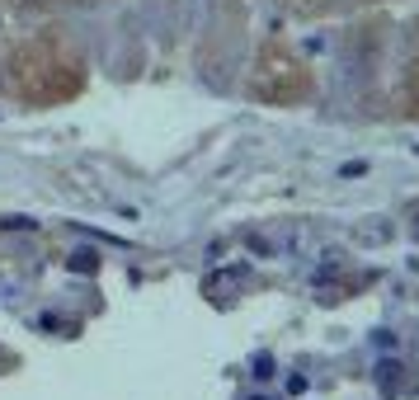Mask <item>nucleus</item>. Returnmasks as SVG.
I'll return each mask as SVG.
<instances>
[{"label":"nucleus","instance_id":"nucleus-4","mask_svg":"<svg viewBox=\"0 0 419 400\" xmlns=\"http://www.w3.org/2000/svg\"><path fill=\"white\" fill-rule=\"evenodd\" d=\"M250 400H264V396H250Z\"/></svg>","mask_w":419,"mask_h":400},{"label":"nucleus","instance_id":"nucleus-2","mask_svg":"<svg viewBox=\"0 0 419 400\" xmlns=\"http://www.w3.org/2000/svg\"><path fill=\"white\" fill-rule=\"evenodd\" d=\"M255 377H260V381H269V377H273V358H269V353H260V358H255Z\"/></svg>","mask_w":419,"mask_h":400},{"label":"nucleus","instance_id":"nucleus-1","mask_svg":"<svg viewBox=\"0 0 419 400\" xmlns=\"http://www.w3.org/2000/svg\"><path fill=\"white\" fill-rule=\"evenodd\" d=\"M400 363H377V386H382V391H396V386H400Z\"/></svg>","mask_w":419,"mask_h":400},{"label":"nucleus","instance_id":"nucleus-3","mask_svg":"<svg viewBox=\"0 0 419 400\" xmlns=\"http://www.w3.org/2000/svg\"><path fill=\"white\" fill-rule=\"evenodd\" d=\"M377 348H396V334H391V330H377Z\"/></svg>","mask_w":419,"mask_h":400}]
</instances>
